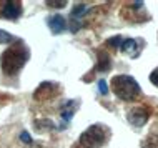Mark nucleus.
Listing matches in <instances>:
<instances>
[{
  "mask_svg": "<svg viewBox=\"0 0 158 148\" xmlns=\"http://www.w3.org/2000/svg\"><path fill=\"white\" fill-rule=\"evenodd\" d=\"M28 60V50L23 45H14L2 55V70L5 75H17Z\"/></svg>",
  "mask_w": 158,
  "mask_h": 148,
  "instance_id": "nucleus-1",
  "label": "nucleus"
},
{
  "mask_svg": "<svg viewBox=\"0 0 158 148\" xmlns=\"http://www.w3.org/2000/svg\"><path fill=\"white\" fill-rule=\"evenodd\" d=\"M112 88L115 95L122 100H135L140 95V85L130 75H117L112 80Z\"/></svg>",
  "mask_w": 158,
  "mask_h": 148,
  "instance_id": "nucleus-2",
  "label": "nucleus"
},
{
  "mask_svg": "<svg viewBox=\"0 0 158 148\" xmlns=\"http://www.w3.org/2000/svg\"><path fill=\"white\" fill-rule=\"evenodd\" d=\"M106 130L102 125H92L90 128H87L80 137V145L83 148H100L105 143Z\"/></svg>",
  "mask_w": 158,
  "mask_h": 148,
  "instance_id": "nucleus-3",
  "label": "nucleus"
},
{
  "mask_svg": "<svg viewBox=\"0 0 158 148\" xmlns=\"http://www.w3.org/2000/svg\"><path fill=\"white\" fill-rule=\"evenodd\" d=\"M148 117H150V110L148 108H143V107H136V108H131L130 112H128V121L130 123H133L135 126H143L147 123Z\"/></svg>",
  "mask_w": 158,
  "mask_h": 148,
  "instance_id": "nucleus-4",
  "label": "nucleus"
},
{
  "mask_svg": "<svg viewBox=\"0 0 158 148\" xmlns=\"http://www.w3.org/2000/svg\"><path fill=\"white\" fill-rule=\"evenodd\" d=\"M2 15L8 20H17L22 15V5H20V2H17V0L5 2L2 7Z\"/></svg>",
  "mask_w": 158,
  "mask_h": 148,
  "instance_id": "nucleus-5",
  "label": "nucleus"
},
{
  "mask_svg": "<svg viewBox=\"0 0 158 148\" xmlns=\"http://www.w3.org/2000/svg\"><path fill=\"white\" fill-rule=\"evenodd\" d=\"M77 107H78V101L77 100H65L63 101V105H62V121H63L62 128H67L68 121L72 120Z\"/></svg>",
  "mask_w": 158,
  "mask_h": 148,
  "instance_id": "nucleus-6",
  "label": "nucleus"
},
{
  "mask_svg": "<svg viewBox=\"0 0 158 148\" xmlns=\"http://www.w3.org/2000/svg\"><path fill=\"white\" fill-rule=\"evenodd\" d=\"M140 50H142V43H140V40H135V39L123 40L122 52L125 53V55H130L131 58H136L140 55Z\"/></svg>",
  "mask_w": 158,
  "mask_h": 148,
  "instance_id": "nucleus-7",
  "label": "nucleus"
},
{
  "mask_svg": "<svg viewBox=\"0 0 158 148\" xmlns=\"http://www.w3.org/2000/svg\"><path fill=\"white\" fill-rule=\"evenodd\" d=\"M47 23H48L50 30H52L55 35L62 33L63 30H65V27H67V22H65V18H63L62 15H52L48 20H47Z\"/></svg>",
  "mask_w": 158,
  "mask_h": 148,
  "instance_id": "nucleus-8",
  "label": "nucleus"
},
{
  "mask_svg": "<svg viewBox=\"0 0 158 148\" xmlns=\"http://www.w3.org/2000/svg\"><path fill=\"white\" fill-rule=\"evenodd\" d=\"M55 90H57V87H55V83H52V82H44L40 87H38V90L35 92V98H38V100L48 98V97L52 95Z\"/></svg>",
  "mask_w": 158,
  "mask_h": 148,
  "instance_id": "nucleus-9",
  "label": "nucleus"
},
{
  "mask_svg": "<svg viewBox=\"0 0 158 148\" xmlns=\"http://www.w3.org/2000/svg\"><path fill=\"white\" fill-rule=\"evenodd\" d=\"M112 67V60H110L108 53L98 52V62H97V70L98 72H108Z\"/></svg>",
  "mask_w": 158,
  "mask_h": 148,
  "instance_id": "nucleus-10",
  "label": "nucleus"
},
{
  "mask_svg": "<svg viewBox=\"0 0 158 148\" xmlns=\"http://www.w3.org/2000/svg\"><path fill=\"white\" fill-rule=\"evenodd\" d=\"M85 12H88L87 10V7H85L83 5V3H78V5H77L75 8H73V10H72V18H77V20H80V18H82V15L85 14Z\"/></svg>",
  "mask_w": 158,
  "mask_h": 148,
  "instance_id": "nucleus-11",
  "label": "nucleus"
},
{
  "mask_svg": "<svg viewBox=\"0 0 158 148\" xmlns=\"http://www.w3.org/2000/svg\"><path fill=\"white\" fill-rule=\"evenodd\" d=\"M106 43L110 45V47H113V48H118V47H122V37L120 35H117V37H112V39H108L106 40Z\"/></svg>",
  "mask_w": 158,
  "mask_h": 148,
  "instance_id": "nucleus-12",
  "label": "nucleus"
},
{
  "mask_svg": "<svg viewBox=\"0 0 158 148\" xmlns=\"http://www.w3.org/2000/svg\"><path fill=\"white\" fill-rule=\"evenodd\" d=\"M10 42H14V37L5 30H0V43H10Z\"/></svg>",
  "mask_w": 158,
  "mask_h": 148,
  "instance_id": "nucleus-13",
  "label": "nucleus"
},
{
  "mask_svg": "<svg viewBox=\"0 0 158 148\" xmlns=\"http://www.w3.org/2000/svg\"><path fill=\"white\" fill-rule=\"evenodd\" d=\"M48 7H53V8H63L67 5V2L65 0H48Z\"/></svg>",
  "mask_w": 158,
  "mask_h": 148,
  "instance_id": "nucleus-14",
  "label": "nucleus"
},
{
  "mask_svg": "<svg viewBox=\"0 0 158 148\" xmlns=\"http://www.w3.org/2000/svg\"><path fill=\"white\" fill-rule=\"evenodd\" d=\"M80 27H82V23H80V20H77V18H72L70 17V30L72 32H78L80 30Z\"/></svg>",
  "mask_w": 158,
  "mask_h": 148,
  "instance_id": "nucleus-15",
  "label": "nucleus"
},
{
  "mask_svg": "<svg viewBox=\"0 0 158 148\" xmlns=\"http://www.w3.org/2000/svg\"><path fill=\"white\" fill-rule=\"evenodd\" d=\"M98 92H100L102 95H106V93H108V87H106V82H105V80H100V82H98Z\"/></svg>",
  "mask_w": 158,
  "mask_h": 148,
  "instance_id": "nucleus-16",
  "label": "nucleus"
},
{
  "mask_svg": "<svg viewBox=\"0 0 158 148\" xmlns=\"http://www.w3.org/2000/svg\"><path fill=\"white\" fill-rule=\"evenodd\" d=\"M150 82L153 83V85L158 87V68H155V70L150 73Z\"/></svg>",
  "mask_w": 158,
  "mask_h": 148,
  "instance_id": "nucleus-17",
  "label": "nucleus"
},
{
  "mask_svg": "<svg viewBox=\"0 0 158 148\" xmlns=\"http://www.w3.org/2000/svg\"><path fill=\"white\" fill-rule=\"evenodd\" d=\"M20 140L25 142L27 145H32V138H30V135H28L27 132H22V133H20Z\"/></svg>",
  "mask_w": 158,
  "mask_h": 148,
  "instance_id": "nucleus-18",
  "label": "nucleus"
},
{
  "mask_svg": "<svg viewBox=\"0 0 158 148\" xmlns=\"http://www.w3.org/2000/svg\"><path fill=\"white\" fill-rule=\"evenodd\" d=\"M143 148H156V145H153V143H150V142H147L143 145Z\"/></svg>",
  "mask_w": 158,
  "mask_h": 148,
  "instance_id": "nucleus-19",
  "label": "nucleus"
}]
</instances>
